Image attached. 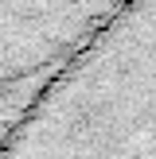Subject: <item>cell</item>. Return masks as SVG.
<instances>
[{
    "mask_svg": "<svg viewBox=\"0 0 156 159\" xmlns=\"http://www.w3.org/2000/svg\"><path fill=\"white\" fill-rule=\"evenodd\" d=\"M0 159H156V0H129L12 116Z\"/></svg>",
    "mask_w": 156,
    "mask_h": 159,
    "instance_id": "6da1fadb",
    "label": "cell"
},
{
    "mask_svg": "<svg viewBox=\"0 0 156 159\" xmlns=\"http://www.w3.org/2000/svg\"><path fill=\"white\" fill-rule=\"evenodd\" d=\"M129 0H0V132Z\"/></svg>",
    "mask_w": 156,
    "mask_h": 159,
    "instance_id": "7a4b0ae2",
    "label": "cell"
}]
</instances>
